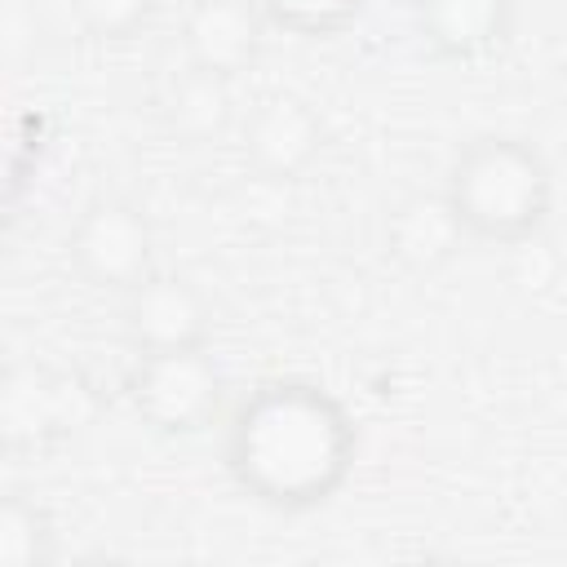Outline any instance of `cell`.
Segmentation results:
<instances>
[{
    "instance_id": "cell-10",
    "label": "cell",
    "mask_w": 567,
    "mask_h": 567,
    "mask_svg": "<svg viewBox=\"0 0 567 567\" xmlns=\"http://www.w3.org/2000/svg\"><path fill=\"white\" fill-rule=\"evenodd\" d=\"M381 244L385 252L412 270V275H434L439 266H447L461 244H465V230L456 226L443 190L439 195H408L399 199L390 213H385V226H381Z\"/></svg>"
},
{
    "instance_id": "cell-12",
    "label": "cell",
    "mask_w": 567,
    "mask_h": 567,
    "mask_svg": "<svg viewBox=\"0 0 567 567\" xmlns=\"http://www.w3.org/2000/svg\"><path fill=\"white\" fill-rule=\"evenodd\" d=\"M53 558H58L53 514L22 492H0V567H44Z\"/></svg>"
},
{
    "instance_id": "cell-11",
    "label": "cell",
    "mask_w": 567,
    "mask_h": 567,
    "mask_svg": "<svg viewBox=\"0 0 567 567\" xmlns=\"http://www.w3.org/2000/svg\"><path fill=\"white\" fill-rule=\"evenodd\" d=\"M159 120L186 146H204V142L226 137L239 124L235 80L213 75V71H199V66L186 62L177 75H168V84L159 93Z\"/></svg>"
},
{
    "instance_id": "cell-4",
    "label": "cell",
    "mask_w": 567,
    "mask_h": 567,
    "mask_svg": "<svg viewBox=\"0 0 567 567\" xmlns=\"http://www.w3.org/2000/svg\"><path fill=\"white\" fill-rule=\"evenodd\" d=\"M71 270L97 292H128L155 270V226L124 195H93L66 235Z\"/></svg>"
},
{
    "instance_id": "cell-1",
    "label": "cell",
    "mask_w": 567,
    "mask_h": 567,
    "mask_svg": "<svg viewBox=\"0 0 567 567\" xmlns=\"http://www.w3.org/2000/svg\"><path fill=\"white\" fill-rule=\"evenodd\" d=\"M359 456V425L346 403L310 377L257 381L226 421L221 461L244 496L279 514L328 505Z\"/></svg>"
},
{
    "instance_id": "cell-3",
    "label": "cell",
    "mask_w": 567,
    "mask_h": 567,
    "mask_svg": "<svg viewBox=\"0 0 567 567\" xmlns=\"http://www.w3.org/2000/svg\"><path fill=\"white\" fill-rule=\"evenodd\" d=\"M133 416L164 439H186L208 430L221 416L226 403V372L213 359L208 346L190 350H159V354H137L124 381Z\"/></svg>"
},
{
    "instance_id": "cell-13",
    "label": "cell",
    "mask_w": 567,
    "mask_h": 567,
    "mask_svg": "<svg viewBox=\"0 0 567 567\" xmlns=\"http://www.w3.org/2000/svg\"><path fill=\"white\" fill-rule=\"evenodd\" d=\"M266 27H279L297 40H332L341 31H350L368 0H257Z\"/></svg>"
},
{
    "instance_id": "cell-9",
    "label": "cell",
    "mask_w": 567,
    "mask_h": 567,
    "mask_svg": "<svg viewBox=\"0 0 567 567\" xmlns=\"http://www.w3.org/2000/svg\"><path fill=\"white\" fill-rule=\"evenodd\" d=\"M186 62L239 80L266 49V18L257 0H190L182 13Z\"/></svg>"
},
{
    "instance_id": "cell-6",
    "label": "cell",
    "mask_w": 567,
    "mask_h": 567,
    "mask_svg": "<svg viewBox=\"0 0 567 567\" xmlns=\"http://www.w3.org/2000/svg\"><path fill=\"white\" fill-rule=\"evenodd\" d=\"M235 133H239L244 164L257 177H266V182H297V177H306L319 164L323 142H328L323 115L301 93H288V89L261 93L239 115Z\"/></svg>"
},
{
    "instance_id": "cell-14",
    "label": "cell",
    "mask_w": 567,
    "mask_h": 567,
    "mask_svg": "<svg viewBox=\"0 0 567 567\" xmlns=\"http://www.w3.org/2000/svg\"><path fill=\"white\" fill-rule=\"evenodd\" d=\"M66 4H71V18L80 22V31L102 44H124V40L142 35L159 9V0H66Z\"/></svg>"
},
{
    "instance_id": "cell-7",
    "label": "cell",
    "mask_w": 567,
    "mask_h": 567,
    "mask_svg": "<svg viewBox=\"0 0 567 567\" xmlns=\"http://www.w3.org/2000/svg\"><path fill=\"white\" fill-rule=\"evenodd\" d=\"M120 328L133 354L190 350L213 337V301L186 275L151 270L128 292H120Z\"/></svg>"
},
{
    "instance_id": "cell-5",
    "label": "cell",
    "mask_w": 567,
    "mask_h": 567,
    "mask_svg": "<svg viewBox=\"0 0 567 567\" xmlns=\"http://www.w3.org/2000/svg\"><path fill=\"white\" fill-rule=\"evenodd\" d=\"M93 412L89 385L44 359L0 368V443L13 452H44L71 439Z\"/></svg>"
},
{
    "instance_id": "cell-8",
    "label": "cell",
    "mask_w": 567,
    "mask_h": 567,
    "mask_svg": "<svg viewBox=\"0 0 567 567\" xmlns=\"http://www.w3.org/2000/svg\"><path fill=\"white\" fill-rule=\"evenodd\" d=\"M412 31L439 62L496 58L514 35V0H412Z\"/></svg>"
},
{
    "instance_id": "cell-2",
    "label": "cell",
    "mask_w": 567,
    "mask_h": 567,
    "mask_svg": "<svg viewBox=\"0 0 567 567\" xmlns=\"http://www.w3.org/2000/svg\"><path fill=\"white\" fill-rule=\"evenodd\" d=\"M443 199L465 239L514 248L545 230L554 213V168L536 142L518 133H483L452 155Z\"/></svg>"
}]
</instances>
